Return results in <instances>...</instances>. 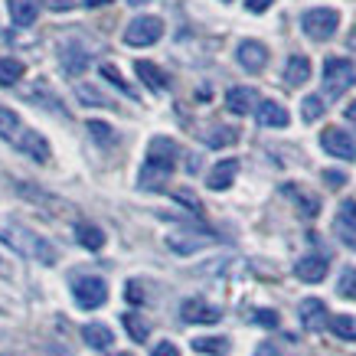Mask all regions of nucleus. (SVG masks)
I'll list each match as a JSON object with an SVG mask.
<instances>
[{
    "instance_id": "29",
    "label": "nucleus",
    "mask_w": 356,
    "mask_h": 356,
    "mask_svg": "<svg viewBox=\"0 0 356 356\" xmlns=\"http://www.w3.org/2000/svg\"><path fill=\"white\" fill-rule=\"evenodd\" d=\"M86 65H88V56L86 53H76V49H69V56L63 59V69L69 72V76H79Z\"/></svg>"
},
{
    "instance_id": "28",
    "label": "nucleus",
    "mask_w": 356,
    "mask_h": 356,
    "mask_svg": "<svg viewBox=\"0 0 356 356\" xmlns=\"http://www.w3.org/2000/svg\"><path fill=\"white\" fill-rule=\"evenodd\" d=\"M337 294L340 298H356V268H346L337 281Z\"/></svg>"
},
{
    "instance_id": "17",
    "label": "nucleus",
    "mask_w": 356,
    "mask_h": 356,
    "mask_svg": "<svg viewBox=\"0 0 356 356\" xmlns=\"http://www.w3.org/2000/svg\"><path fill=\"white\" fill-rule=\"evenodd\" d=\"M226 108L232 111V115H248V111L255 108V92H252V88H229Z\"/></svg>"
},
{
    "instance_id": "33",
    "label": "nucleus",
    "mask_w": 356,
    "mask_h": 356,
    "mask_svg": "<svg viewBox=\"0 0 356 356\" xmlns=\"http://www.w3.org/2000/svg\"><path fill=\"white\" fill-rule=\"evenodd\" d=\"M304 121H317L321 115H324V98H317V95H311V98H304Z\"/></svg>"
},
{
    "instance_id": "46",
    "label": "nucleus",
    "mask_w": 356,
    "mask_h": 356,
    "mask_svg": "<svg viewBox=\"0 0 356 356\" xmlns=\"http://www.w3.org/2000/svg\"><path fill=\"white\" fill-rule=\"evenodd\" d=\"M111 356H131V353H111Z\"/></svg>"
},
{
    "instance_id": "39",
    "label": "nucleus",
    "mask_w": 356,
    "mask_h": 356,
    "mask_svg": "<svg viewBox=\"0 0 356 356\" xmlns=\"http://www.w3.org/2000/svg\"><path fill=\"white\" fill-rule=\"evenodd\" d=\"M128 301H131V304H140V301H144V294H140V288L134 284V281L128 284Z\"/></svg>"
},
{
    "instance_id": "24",
    "label": "nucleus",
    "mask_w": 356,
    "mask_h": 356,
    "mask_svg": "<svg viewBox=\"0 0 356 356\" xmlns=\"http://www.w3.org/2000/svg\"><path fill=\"white\" fill-rule=\"evenodd\" d=\"M327 327H330L340 340H356V317H350V314H334V317L327 321Z\"/></svg>"
},
{
    "instance_id": "18",
    "label": "nucleus",
    "mask_w": 356,
    "mask_h": 356,
    "mask_svg": "<svg viewBox=\"0 0 356 356\" xmlns=\"http://www.w3.org/2000/svg\"><path fill=\"white\" fill-rule=\"evenodd\" d=\"M82 340H86L92 350H108L115 343V334H111V327L105 324H86L82 327Z\"/></svg>"
},
{
    "instance_id": "5",
    "label": "nucleus",
    "mask_w": 356,
    "mask_h": 356,
    "mask_svg": "<svg viewBox=\"0 0 356 356\" xmlns=\"http://www.w3.org/2000/svg\"><path fill=\"white\" fill-rule=\"evenodd\" d=\"M72 298H76V304L82 311H98L102 304L108 301V284L98 275H86V278H79L72 284Z\"/></svg>"
},
{
    "instance_id": "41",
    "label": "nucleus",
    "mask_w": 356,
    "mask_h": 356,
    "mask_svg": "<svg viewBox=\"0 0 356 356\" xmlns=\"http://www.w3.org/2000/svg\"><path fill=\"white\" fill-rule=\"evenodd\" d=\"M108 3H115V0H86L88 10H95V7H108Z\"/></svg>"
},
{
    "instance_id": "22",
    "label": "nucleus",
    "mask_w": 356,
    "mask_h": 356,
    "mask_svg": "<svg viewBox=\"0 0 356 356\" xmlns=\"http://www.w3.org/2000/svg\"><path fill=\"white\" fill-rule=\"evenodd\" d=\"M26 72V65L13 56H0V86H17Z\"/></svg>"
},
{
    "instance_id": "35",
    "label": "nucleus",
    "mask_w": 356,
    "mask_h": 356,
    "mask_svg": "<svg viewBox=\"0 0 356 356\" xmlns=\"http://www.w3.org/2000/svg\"><path fill=\"white\" fill-rule=\"evenodd\" d=\"M76 92H79V98H82V102H88V105H102V108H111V105H108V98H102V95L95 92V88L79 86Z\"/></svg>"
},
{
    "instance_id": "42",
    "label": "nucleus",
    "mask_w": 356,
    "mask_h": 356,
    "mask_svg": "<svg viewBox=\"0 0 356 356\" xmlns=\"http://www.w3.org/2000/svg\"><path fill=\"white\" fill-rule=\"evenodd\" d=\"M324 180H330V184H343V177H340V173H324Z\"/></svg>"
},
{
    "instance_id": "12",
    "label": "nucleus",
    "mask_w": 356,
    "mask_h": 356,
    "mask_svg": "<svg viewBox=\"0 0 356 356\" xmlns=\"http://www.w3.org/2000/svg\"><path fill=\"white\" fill-rule=\"evenodd\" d=\"M209 242H213V236H193V232H170L167 236V245L177 255H193V252H200Z\"/></svg>"
},
{
    "instance_id": "40",
    "label": "nucleus",
    "mask_w": 356,
    "mask_h": 356,
    "mask_svg": "<svg viewBox=\"0 0 356 356\" xmlns=\"http://www.w3.org/2000/svg\"><path fill=\"white\" fill-rule=\"evenodd\" d=\"M255 356H281V353H278V346L275 343H261L259 350H255Z\"/></svg>"
},
{
    "instance_id": "31",
    "label": "nucleus",
    "mask_w": 356,
    "mask_h": 356,
    "mask_svg": "<svg viewBox=\"0 0 356 356\" xmlns=\"http://www.w3.org/2000/svg\"><path fill=\"white\" fill-rule=\"evenodd\" d=\"M88 131H92V138H95L98 144H105V147L115 144V131H111L105 121H88Z\"/></svg>"
},
{
    "instance_id": "21",
    "label": "nucleus",
    "mask_w": 356,
    "mask_h": 356,
    "mask_svg": "<svg viewBox=\"0 0 356 356\" xmlns=\"http://www.w3.org/2000/svg\"><path fill=\"white\" fill-rule=\"evenodd\" d=\"M7 10H10V20L17 26H30L36 20V3L33 0H7Z\"/></svg>"
},
{
    "instance_id": "32",
    "label": "nucleus",
    "mask_w": 356,
    "mask_h": 356,
    "mask_svg": "<svg viewBox=\"0 0 356 356\" xmlns=\"http://www.w3.org/2000/svg\"><path fill=\"white\" fill-rule=\"evenodd\" d=\"M102 76L108 79V82H111V86H115V88H121V92H124V95H128V98H134V88H131L128 82L121 79V72H118V69H115V65H102Z\"/></svg>"
},
{
    "instance_id": "13",
    "label": "nucleus",
    "mask_w": 356,
    "mask_h": 356,
    "mask_svg": "<svg viewBox=\"0 0 356 356\" xmlns=\"http://www.w3.org/2000/svg\"><path fill=\"white\" fill-rule=\"evenodd\" d=\"M294 275L307 284H317V281L327 278V259L324 255H304L298 265H294Z\"/></svg>"
},
{
    "instance_id": "34",
    "label": "nucleus",
    "mask_w": 356,
    "mask_h": 356,
    "mask_svg": "<svg viewBox=\"0 0 356 356\" xmlns=\"http://www.w3.org/2000/svg\"><path fill=\"white\" fill-rule=\"evenodd\" d=\"M340 226H346V229H353L356 232V203L353 200L340 203Z\"/></svg>"
},
{
    "instance_id": "15",
    "label": "nucleus",
    "mask_w": 356,
    "mask_h": 356,
    "mask_svg": "<svg viewBox=\"0 0 356 356\" xmlns=\"http://www.w3.org/2000/svg\"><path fill=\"white\" fill-rule=\"evenodd\" d=\"M255 115H259V124H265V128H288V121H291L288 108L278 102H261Z\"/></svg>"
},
{
    "instance_id": "20",
    "label": "nucleus",
    "mask_w": 356,
    "mask_h": 356,
    "mask_svg": "<svg viewBox=\"0 0 356 356\" xmlns=\"http://www.w3.org/2000/svg\"><path fill=\"white\" fill-rule=\"evenodd\" d=\"M76 238H79V245L88 248V252H98V248L105 245V232H102L98 226H92V222H79Z\"/></svg>"
},
{
    "instance_id": "2",
    "label": "nucleus",
    "mask_w": 356,
    "mask_h": 356,
    "mask_svg": "<svg viewBox=\"0 0 356 356\" xmlns=\"http://www.w3.org/2000/svg\"><path fill=\"white\" fill-rule=\"evenodd\" d=\"M0 238L13 252H20L23 259H33V261H40V265H53L56 261V248L49 245V238L20 226V222H13V219H0Z\"/></svg>"
},
{
    "instance_id": "8",
    "label": "nucleus",
    "mask_w": 356,
    "mask_h": 356,
    "mask_svg": "<svg viewBox=\"0 0 356 356\" xmlns=\"http://www.w3.org/2000/svg\"><path fill=\"white\" fill-rule=\"evenodd\" d=\"M17 151H23L26 157H33L36 163H46L49 161V144H46V138L43 134H36V131H30V128H20V134L10 140Z\"/></svg>"
},
{
    "instance_id": "19",
    "label": "nucleus",
    "mask_w": 356,
    "mask_h": 356,
    "mask_svg": "<svg viewBox=\"0 0 356 356\" xmlns=\"http://www.w3.org/2000/svg\"><path fill=\"white\" fill-rule=\"evenodd\" d=\"M307 79H311V59L307 56H291L288 69H284V82L288 86H304Z\"/></svg>"
},
{
    "instance_id": "14",
    "label": "nucleus",
    "mask_w": 356,
    "mask_h": 356,
    "mask_svg": "<svg viewBox=\"0 0 356 356\" xmlns=\"http://www.w3.org/2000/svg\"><path fill=\"white\" fill-rule=\"evenodd\" d=\"M236 173H238V161H219L213 170H209V177H206V186L209 190H229V186L236 184Z\"/></svg>"
},
{
    "instance_id": "3",
    "label": "nucleus",
    "mask_w": 356,
    "mask_h": 356,
    "mask_svg": "<svg viewBox=\"0 0 356 356\" xmlns=\"http://www.w3.org/2000/svg\"><path fill=\"white\" fill-rule=\"evenodd\" d=\"M356 82V65L343 56H330L324 63V92L330 98H340Z\"/></svg>"
},
{
    "instance_id": "44",
    "label": "nucleus",
    "mask_w": 356,
    "mask_h": 356,
    "mask_svg": "<svg viewBox=\"0 0 356 356\" xmlns=\"http://www.w3.org/2000/svg\"><path fill=\"white\" fill-rule=\"evenodd\" d=\"M346 121H353V124H356V102L350 105V108H346Z\"/></svg>"
},
{
    "instance_id": "27",
    "label": "nucleus",
    "mask_w": 356,
    "mask_h": 356,
    "mask_svg": "<svg viewBox=\"0 0 356 356\" xmlns=\"http://www.w3.org/2000/svg\"><path fill=\"white\" fill-rule=\"evenodd\" d=\"M236 140H238L236 128H213L206 134V144H209V147H229V144H236Z\"/></svg>"
},
{
    "instance_id": "25",
    "label": "nucleus",
    "mask_w": 356,
    "mask_h": 356,
    "mask_svg": "<svg viewBox=\"0 0 356 356\" xmlns=\"http://www.w3.org/2000/svg\"><path fill=\"white\" fill-rule=\"evenodd\" d=\"M121 324H124V330L131 334L134 343H144L147 334H151V327L144 324V317H138V314H124V317H121Z\"/></svg>"
},
{
    "instance_id": "11",
    "label": "nucleus",
    "mask_w": 356,
    "mask_h": 356,
    "mask_svg": "<svg viewBox=\"0 0 356 356\" xmlns=\"http://www.w3.org/2000/svg\"><path fill=\"white\" fill-rule=\"evenodd\" d=\"M298 317L307 330H321V327H327V304L321 298H304L298 307Z\"/></svg>"
},
{
    "instance_id": "9",
    "label": "nucleus",
    "mask_w": 356,
    "mask_h": 356,
    "mask_svg": "<svg viewBox=\"0 0 356 356\" xmlns=\"http://www.w3.org/2000/svg\"><path fill=\"white\" fill-rule=\"evenodd\" d=\"M180 317L186 324H216V321H222V311L206 304L203 298H190V301L180 304Z\"/></svg>"
},
{
    "instance_id": "16",
    "label": "nucleus",
    "mask_w": 356,
    "mask_h": 356,
    "mask_svg": "<svg viewBox=\"0 0 356 356\" xmlns=\"http://www.w3.org/2000/svg\"><path fill=\"white\" fill-rule=\"evenodd\" d=\"M134 72H138L140 82L151 88V92H167V86H170V82H167V76L161 72V65L147 63V59H138V63H134Z\"/></svg>"
},
{
    "instance_id": "38",
    "label": "nucleus",
    "mask_w": 356,
    "mask_h": 356,
    "mask_svg": "<svg viewBox=\"0 0 356 356\" xmlns=\"http://www.w3.org/2000/svg\"><path fill=\"white\" fill-rule=\"evenodd\" d=\"M275 3V0H245V7H248V13H265Z\"/></svg>"
},
{
    "instance_id": "1",
    "label": "nucleus",
    "mask_w": 356,
    "mask_h": 356,
    "mask_svg": "<svg viewBox=\"0 0 356 356\" xmlns=\"http://www.w3.org/2000/svg\"><path fill=\"white\" fill-rule=\"evenodd\" d=\"M173 167H177V144L170 138H154L147 144V157L138 173V186L140 190H163Z\"/></svg>"
},
{
    "instance_id": "30",
    "label": "nucleus",
    "mask_w": 356,
    "mask_h": 356,
    "mask_svg": "<svg viewBox=\"0 0 356 356\" xmlns=\"http://www.w3.org/2000/svg\"><path fill=\"white\" fill-rule=\"evenodd\" d=\"M284 193L291 196L298 206H304V213H307V216H314V213H317V200H314V196H307V193H298V190H294V184L284 186Z\"/></svg>"
},
{
    "instance_id": "6",
    "label": "nucleus",
    "mask_w": 356,
    "mask_h": 356,
    "mask_svg": "<svg viewBox=\"0 0 356 356\" xmlns=\"http://www.w3.org/2000/svg\"><path fill=\"white\" fill-rule=\"evenodd\" d=\"M163 36V20L161 17H138L128 23L124 30V43L128 46H154Z\"/></svg>"
},
{
    "instance_id": "26",
    "label": "nucleus",
    "mask_w": 356,
    "mask_h": 356,
    "mask_svg": "<svg viewBox=\"0 0 356 356\" xmlns=\"http://www.w3.org/2000/svg\"><path fill=\"white\" fill-rule=\"evenodd\" d=\"M20 128H23L20 118H17L10 108H0V138H3V140H13L17 134H20Z\"/></svg>"
},
{
    "instance_id": "37",
    "label": "nucleus",
    "mask_w": 356,
    "mask_h": 356,
    "mask_svg": "<svg viewBox=\"0 0 356 356\" xmlns=\"http://www.w3.org/2000/svg\"><path fill=\"white\" fill-rule=\"evenodd\" d=\"M151 356H180V350L170 343V340H163V343H157L154 346V353Z\"/></svg>"
},
{
    "instance_id": "7",
    "label": "nucleus",
    "mask_w": 356,
    "mask_h": 356,
    "mask_svg": "<svg viewBox=\"0 0 356 356\" xmlns=\"http://www.w3.org/2000/svg\"><path fill=\"white\" fill-rule=\"evenodd\" d=\"M321 147L337 161H356V138L346 134L343 128H327L321 134Z\"/></svg>"
},
{
    "instance_id": "10",
    "label": "nucleus",
    "mask_w": 356,
    "mask_h": 356,
    "mask_svg": "<svg viewBox=\"0 0 356 356\" xmlns=\"http://www.w3.org/2000/svg\"><path fill=\"white\" fill-rule=\"evenodd\" d=\"M236 56H238V65L245 69V72H261L265 65H268V49L261 43H255V40H245V43H238V49H236Z\"/></svg>"
},
{
    "instance_id": "4",
    "label": "nucleus",
    "mask_w": 356,
    "mask_h": 356,
    "mask_svg": "<svg viewBox=\"0 0 356 356\" xmlns=\"http://www.w3.org/2000/svg\"><path fill=\"white\" fill-rule=\"evenodd\" d=\"M337 26H340V13L330 10V7H314L301 17V30L317 43H327L337 33Z\"/></svg>"
},
{
    "instance_id": "45",
    "label": "nucleus",
    "mask_w": 356,
    "mask_h": 356,
    "mask_svg": "<svg viewBox=\"0 0 356 356\" xmlns=\"http://www.w3.org/2000/svg\"><path fill=\"white\" fill-rule=\"evenodd\" d=\"M346 46H350V49H353V53H356V30L350 33V36H346Z\"/></svg>"
},
{
    "instance_id": "23",
    "label": "nucleus",
    "mask_w": 356,
    "mask_h": 356,
    "mask_svg": "<svg viewBox=\"0 0 356 356\" xmlns=\"http://www.w3.org/2000/svg\"><path fill=\"white\" fill-rule=\"evenodd\" d=\"M193 350L196 353H209V356H226L229 353V340L226 337H196Z\"/></svg>"
},
{
    "instance_id": "43",
    "label": "nucleus",
    "mask_w": 356,
    "mask_h": 356,
    "mask_svg": "<svg viewBox=\"0 0 356 356\" xmlns=\"http://www.w3.org/2000/svg\"><path fill=\"white\" fill-rule=\"evenodd\" d=\"M49 7H53V10H63V7H69V0H49Z\"/></svg>"
},
{
    "instance_id": "36",
    "label": "nucleus",
    "mask_w": 356,
    "mask_h": 356,
    "mask_svg": "<svg viewBox=\"0 0 356 356\" xmlns=\"http://www.w3.org/2000/svg\"><path fill=\"white\" fill-rule=\"evenodd\" d=\"M255 324H261V327H278V314H275V311H255Z\"/></svg>"
}]
</instances>
